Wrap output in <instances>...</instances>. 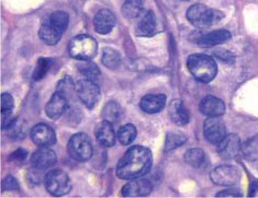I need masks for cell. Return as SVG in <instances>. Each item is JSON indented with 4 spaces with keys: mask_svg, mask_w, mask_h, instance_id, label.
<instances>
[{
    "mask_svg": "<svg viewBox=\"0 0 258 198\" xmlns=\"http://www.w3.org/2000/svg\"><path fill=\"white\" fill-rule=\"evenodd\" d=\"M153 164L151 151L142 145L130 148L119 160L116 175L121 180H131L149 173Z\"/></svg>",
    "mask_w": 258,
    "mask_h": 198,
    "instance_id": "obj_1",
    "label": "cell"
},
{
    "mask_svg": "<svg viewBox=\"0 0 258 198\" xmlns=\"http://www.w3.org/2000/svg\"><path fill=\"white\" fill-rule=\"evenodd\" d=\"M69 23L70 16L68 12L54 11L44 20L38 31L39 37L45 44L56 45L68 29Z\"/></svg>",
    "mask_w": 258,
    "mask_h": 198,
    "instance_id": "obj_2",
    "label": "cell"
},
{
    "mask_svg": "<svg viewBox=\"0 0 258 198\" xmlns=\"http://www.w3.org/2000/svg\"><path fill=\"white\" fill-rule=\"evenodd\" d=\"M187 68L198 82L209 83L217 74V65L213 58L202 54H192L188 57Z\"/></svg>",
    "mask_w": 258,
    "mask_h": 198,
    "instance_id": "obj_3",
    "label": "cell"
},
{
    "mask_svg": "<svg viewBox=\"0 0 258 198\" xmlns=\"http://www.w3.org/2000/svg\"><path fill=\"white\" fill-rule=\"evenodd\" d=\"M186 17L195 27L204 29L220 22L223 18V14L219 11L198 4L190 7L187 11Z\"/></svg>",
    "mask_w": 258,
    "mask_h": 198,
    "instance_id": "obj_4",
    "label": "cell"
},
{
    "mask_svg": "<svg viewBox=\"0 0 258 198\" xmlns=\"http://www.w3.org/2000/svg\"><path fill=\"white\" fill-rule=\"evenodd\" d=\"M98 44L96 39L86 34L73 37L69 45L70 56L80 61H90L96 56Z\"/></svg>",
    "mask_w": 258,
    "mask_h": 198,
    "instance_id": "obj_5",
    "label": "cell"
},
{
    "mask_svg": "<svg viewBox=\"0 0 258 198\" xmlns=\"http://www.w3.org/2000/svg\"><path fill=\"white\" fill-rule=\"evenodd\" d=\"M69 155L79 162H85L91 159L94 154L93 147L89 136L84 132L73 135L68 144Z\"/></svg>",
    "mask_w": 258,
    "mask_h": 198,
    "instance_id": "obj_6",
    "label": "cell"
},
{
    "mask_svg": "<svg viewBox=\"0 0 258 198\" xmlns=\"http://www.w3.org/2000/svg\"><path fill=\"white\" fill-rule=\"evenodd\" d=\"M44 185L52 196L60 197L69 194L72 185L68 173L61 169L50 170L44 177Z\"/></svg>",
    "mask_w": 258,
    "mask_h": 198,
    "instance_id": "obj_7",
    "label": "cell"
},
{
    "mask_svg": "<svg viewBox=\"0 0 258 198\" xmlns=\"http://www.w3.org/2000/svg\"><path fill=\"white\" fill-rule=\"evenodd\" d=\"M75 90L79 100L89 110L95 108L101 99L98 86L91 79H84L77 82Z\"/></svg>",
    "mask_w": 258,
    "mask_h": 198,
    "instance_id": "obj_8",
    "label": "cell"
},
{
    "mask_svg": "<svg viewBox=\"0 0 258 198\" xmlns=\"http://www.w3.org/2000/svg\"><path fill=\"white\" fill-rule=\"evenodd\" d=\"M210 178L217 185L234 186L240 182L241 171L239 168L232 165H220L211 171Z\"/></svg>",
    "mask_w": 258,
    "mask_h": 198,
    "instance_id": "obj_9",
    "label": "cell"
},
{
    "mask_svg": "<svg viewBox=\"0 0 258 198\" xmlns=\"http://www.w3.org/2000/svg\"><path fill=\"white\" fill-rule=\"evenodd\" d=\"M31 140L39 148H50L57 141L55 130L49 124L39 123L35 125L30 131Z\"/></svg>",
    "mask_w": 258,
    "mask_h": 198,
    "instance_id": "obj_10",
    "label": "cell"
},
{
    "mask_svg": "<svg viewBox=\"0 0 258 198\" xmlns=\"http://www.w3.org/2000/svg\"><path fill=\"white\" fill-rule=\"evenodd\" d=\"M218 117H209L204 123V135L210 144L218 145L227 136L224 121Z\"/></svg>",
    "mask_w": 258,
    "mask_h": 198,
    "instance_id": "obj_11",
    "label": "cell"
},
{
    "mask_svg": "<svg viewBox=\"0 0 258 198\" xmlns=\"http://www.w3.org/2000/svg\"><path fill=\"white\" fill-rule=\"evenodd\" d=\"M69 108L67 96L64 92L57 90L46 104L45 113L52 120L61 117Z\"/></svg>",
    "mask_w": 258,
    "mask_h": 198,
    "instance_id": "obj_12",
    "label": "cell"
},
{
    "mask_svg": "<svg viewBox=\"0 0 258 198\" xmlns=\"http://www.w3.org/2000/svg\"><path fill=\"white\" fill-rule=\"evenodd\" d=\"M153 184L148 180L138 178L127 183L121 190L122 196L125 197L147 196L152 192Z\"/></svg>",
    "mask_w": 258,
    "mask_h": 198,
    "instance_id": "obj_13",
    "label": "cell"
},
{
    "mask_svg": "<svg viewBox=\"0 0 258 198\" xmlns=\"http://www.w3.org/2000/svg\"><path fill=\"white\" fill-rule=\"evenodd\" d=\"M240 139L234 134L227 135L221 143L218 145V154L226 160L235 158L241 149Z\"/></svg>",
    "mask_w": 258,
    "mask_h": 198,
    "instance_id": "obj_14",
    "label": "cell"
},
{
    "mask_svg": "<svg viewBox=\"0 0 258 198\" xmlns=\"http://www.w3.org/2000/svg\"><path fill=\"white\" fill-rule=\"evenodd\" d=\"M30 161L35 169L45 170L54 166L57 161V156L49 148H39L32 154Z\"/></svg>",
    "mask_w": 258,
    "mask_h": 198,
    "instance_id": "obj_15",
    "label": "cell"
},
{
    "mask_svg": "<svg viewBox=\"0 0 258 198\" xmlns=\"http://www.w3.org/2000/svg\"><path fill=\"white\" fill-rule=\"evenodd\" d=\"M199 110L205 116L218 117L225 113L226 107L220 98L213 96H208L203 98L200 103Z\"/></svg>",
    "mask_w": 258,
    "mask_h": 198,
    "instance_id": "obj_16",
    "label": "cell"
},
{
    "mask_svg": "<svg viewBox=\"0 0 258 198\" xmlns=\"http://www.w3.org/2000/svg\"><path fill=\"white\" fill-rule=\"evenodd\" d=\"M94 134L96 140L102 147L111 148L114 146L116 135L113 123L103 120L96 125Z\"/></svg>",
    "mask_w": 258,
    "mask_h": 198,
    "instance_id": "obj_17",
    "label": "cell"
},
{
    "mask_svg": "<svg viewBox=\"0 0 258 198\" xmlns=\"http://www.w3.org/2000/svg\"><path fill=\"white\" fill-rule=\"evenodd\" d=\"M116 17L113 13L108 9L99 11L94 19V28L99 34L107 35L114 29Z\"/></svg>",
    "mask_w": 258,
    "mask_h": 198,
    "instance_id": "obj_18",
    "label": "cell"
},
{
    "mask_svg": "<svg viewBox=\"0 0 258 198\" xmlns=\"http://www.w3.org/2000/svg\"><path fill=\"white\" fill-rule=\"evenodd\" d=\"M167 96L164 94H149L141 100L140 106L145 113L155 114L160 113L167 103Z\"/></svg>",
    "mask_w": 258,
    "mask_h": 198,
    "instance_id": "obj_19",
    "label": "cell"
},
{
    "mask_svg": "<svg viewBox=\"0 0 258 198\" xmlns=\"http://www.w3.org/2000/svg\"><path fill=\"white\" fill-rule=\"evenodd\" d=\"M168 113L172 122L178 126H184L189 122V112L182 101L179 99H176L170 102Z\"/></svg>",
    "mask_w": 258,
    "mask_h": 198,
    "instance_id": "obj_20",
    "label": "cell"
},
{
    "mask_svg": "<svg viewBox=\"0 0 258 198\" xmlns=\"http://www.w3.org/2000/svg\"><path fill=\"white\" fill-rule=\"evenodd\" d=\"M231 37L227 30H216L201 36L198 38L197 43L203 47H214L229 41Z\"/></svg>",
    "mask_w": 258,
    "mask_h": 198,
    "instance_id": "obj_21",
    "label": "cell"
},
{
    "mask_svg": "<svg viewBox=\"0 0 258 198\" xmlns=\"http://www.w3.org/2000/svg\"><path fill=\"white\" fill-rule=\"evenodd\" d=\"M157 18L153 11H149L138 24L136 32L138 36L151 37L157 30Z\"/></svg>",
    "mask_w": 258,
    "mask_h": 198,
    "instance_id": "obj_22",
    "label": "cell"
},
{
    "mask_svg": "<svg viewBox=\"0 0 258 198\" xmlns=\"http://www.w3.org/2000/svg\"><path fill=\"white\" fill-rule=\"evenodd\" d=\"M54 64V59L48 57L39 58L33 72L32 76L33 80L35 82L43 80L47 76Z\"/></svg>",
    "mask_w": 258,
    "mask_h": 198,
    "instance_id": "obj_23",
    "label": "cell"
},
{
    "mask_svg": "<svg viewBox=\"0 0 258 198\" xmlns=\"http://www.w3.org/2000/svg\"><path fill=\"white\" fill-rule=\"evenodd\" d=\"M122 114L120 105L115 101H109L106 103L103 108L101 115L103 120L112 123L120 119Z\"/></svg>",
    "mask_w": 258,
    "mask_h": 198,
    "instance_id": "obj_24",
    "label": "cell"
},
{
    "mask_svg": "<svg viewBox=\"0 0 258 198\" xmlns=\"http://www.w3.org/2000/svg\"><path fill=\"white\" fill-rule=\"evenodd\" d=\"M143 10L142 0H125L121 9L123 16L128 19L137 18L141 15Z\"/></svg>",
    "mask_w": 258,
    "mask_h": 198,
    "instance_id": "obj_25",
    "label": "cell"
},
{
    "mask_svg": "<svg viewBox=\"0 0 258 198\" xmlns=\"http://www.w3.org/2000/svg\"><path fill=\"white\" fill-rule=\"evenodd\" d=\"M241 150L243 155L249 161L258 160V135L249 138L241 145Z\"/></svg>",
    "mask_w": 258,
    "mask_h": 198,
    "instance_id": "obj_26",
    "label": "cell"
},
{
    "mask_svg": "<svg viewBox=\"0 0 258 198\" xmlns=\"http://www.w3.org/2000/svg\"><path fill=\"white\" fill-rule=\"evenodd\" d=\"M102 62L106 68L115 70L120 65L121 57L120 53L116 50L106 47L103 50Z\"/></svg>",
    "mask_w": 258,
    "mask_h": 198,
    "instance_id": "obj_27",
    "label": "cell"
},
{
    "mask_svg": "<svg viewBox=\"0 0 258 198\" xmlns=\"http://www.w3.org/2000/svg\"><path fill=\"white\" fill-rule=\"evenodd\" d=\"M185 163L194 168L201 167L205 161L204 151L200 148L188 150L184 155Z\"/></svg>",
    "mask_w": 258,
    "mask_h": 198,
    "instance_id": "obj_28",
    "label": "cell"
},
{
    "mask_svg": "<svg viewBox=\"0 0 258 198\" xmlns=\"http://www.w3.org/2000/svg\"><path fill=\"white\" fill-rule=\"evenodd\" d=\"M137 135V128L132 123L123 125L118 129L117 133L118 140L123 145H128L133 143Z\"/></svg>",
    "mask_w": 258,
    "mask_h": 198,
    "instance_id": "obj_29",
    "label": "cell"
},
{
    "mask_svg": "<svg viewBox=\"0 0 258 198\" xmlns=\"http://www.w3.org/2000/svg\"><path fill=\"white\" fill-rule=\"evenodd\" d=\"M186 142V138L180 132H169L165 137L164 150L169 152L181 146Z\"/></svg>",
    "mask_w": 258,
    "mask_h": 198,
    "instance_id": "obj_30",
    "label": "cell"
},
{
    "mask_svg": "<svg viewBox=\"0 0 258 198\" xmlns=\"http://www.w3.org/2000/svg\"><path fill=\"white\" fill-rule=\"evenodd\" d=\"M84 64L78 66L79 72L91 79H97L101 76V72L98 65L94 62L85 61Z\"/></svg>",
    "mask_w": 258,
    "mask_h": 198,
    "instance_id": "obj_31",
    "label": "cell"
},
{
    "mask_svg": "<svg viewBox=\"0 0 258 198\" xmlns=\"http://www.w3.org/2000/svg\"><path fill=\"white\" fill-rule=\"evenodd\" d=\"M9 136L15 140H22L25 136V126L23 122L16 118L10 126L6 129Z\"/></svg>",
    "mask_w": 258,
    "mask_h": 198,
    "instance_id": "obj_32",
    "label": "cell"
},
{
    "mask_svg": "<svg viewBox=\"0 0 258 198\" xmlns=\"http://www.w3.org/2000/svg\"><path fill=\"white\" fill-rule=\"evenodd\" d=\"M19 188L18 180L12 175H7L3 180L1 184L2 192L15 191Z\"/></svg>",
    "mask_w": 258,
    "mask_h": 198,
    "instance_id": "obj_33",
    "label": "cell"
},
{
    "mask_svg": "<svg viewBox=\"0 0 258 198\" xmlns=\"http://www.w3.org/2000/svg\"><path fill=\"white\" fill-rule=\"evenodd\" d=\"M29 153L23 148H18L13 151L8 157V160L11 162L22 163L26 160Z\"/></svg>",
    "mask_w": 258,
    "mask_h": 198,
    "instance_id": "obj_34",
    "label": "cell"
},
{
    "mask_svg": "<svg viewBox=\"0 0 258 198\" xmlns=\"http://www.w3.org/2000/svg\"><path fill=\"white\" fill-rule=\"evenodd\" d=\"M243 193L242 190L237 188H230L224 189L220 192H218L216 196L218 197H242Z\"/></svg>",
    "mask_w": 258,
    "mask_h": 198,
    "instance_id": "obj_35",
    "label": "cell"
},
{
    "mask_svg": "<svg viewBox=\"0 0 258 198\" xmlns=\"http://www.w3.org/2000/svg\"><path fill=\"white\" fill-rule=\"evenodd\" d=\"M258 190V183L254 181L249 188L248 196L250 197L254 196Z\"/></svg>",
    "mask_w": 258,
    "mask_h": 198,
    "instance_id": "obj_36",
    "label": "cell"
},
{
    "mask_svg": "<svg viewBox=\"0 0 258 198\" xmlns=\"http://www.w3.org/2000/svg\"><path fill=\"white\" fill-rule=\"evenodd\" d=\"M182 1L189 2V1H190V0H182Z\"/></svg>",
    "mask_w": 258,
    "mask_h": 198,
    "instance_id": "obj_37",
    "label": "cell"
}]
</instances>
